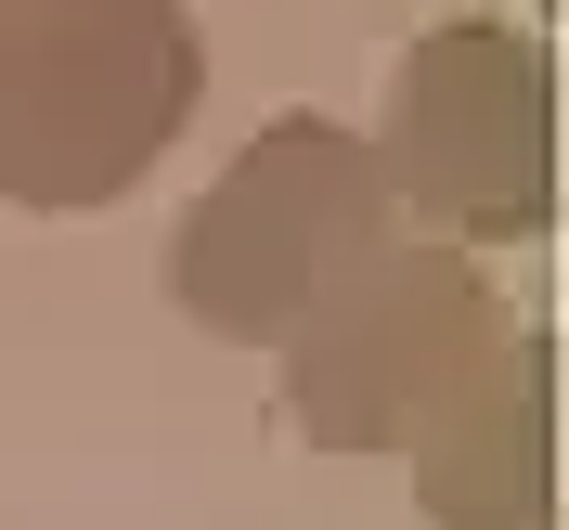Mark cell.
<instances>
[{
    "mask_svg": "<svg viewBox=\"0 0 569 530\" xmlns=\"http://www.w3.org/2000/svg\"><path fill=\"white\" fill-rule=\"evenodd\" d=\"M208 91L194 0H0V194L39 220L117 208Z\"/></svg>",
    "mask_w": 569,
    "mask_h": 530,
    "instance_id": "6da1fadb",
    "label": "cell"
},
{
    "mask_svg": "<svg viewBox=\"0 0 569 530\" xmlns=\"http://www.w3.org/2000/svg\"><path fill=\"white\" fill-rule=\"evenodd\" d=\"M389 247V169L376 142L337 117H272L233 169L194 194V220L169 233V298L181 323H208L233 350H284L337 272Z\"/></svg>",
    "mask_w": 569,
    "mask_h": 530,
    "instance_id": "7a4b0ae2",
    "label": "cell"
},
{
    "mask_svg": "<svg viewBox=\"0 0 569 530\" xmlns=\"http://www.w3.org/2000/svg\"><path fill=\"white\" fill-rule=\"evenodd\" d=\"M389 208L440 220V247H531L557 233V66L505 13H440L389 66L376 130Z\"/></svg>",
    "mask_w": 569,
    "mask_h": 530,
    "instance_id": "3957f363",
    "label": "cell"
},
{
    "mask_svg": "<svg viewBox=\"0 0 569 530\" xmlns=\"http://www.w3.org/2000/svg\"><path fill=\"white\" fill-rule=\"evenodd\" d=\"M492 323L505 311H492L466 247H376L284 337V427L311 453H401L427 427V401L479 362Z\"/></svg>",
    "mask_w": 569,
    "mask_h": 530,
    "instance_id": "277c9868",
    "label": "cell"
},
{
    "mask_svg": "<svg viewBox=\"0 0 569 530\" xmlns=\"http://www.w3.org/2000/svg\"><path fill=\"white\" fill-rule=\"evenodd\" d=\"M401 453H415V504L440 530H543L557 518V350H543V323L505 311Z\"/></svg>",
    "mask_w": 569,
    "mask_h": 530,
    "instance_id": "5b68a950",
    "label": "cell"
}]
</instances>
